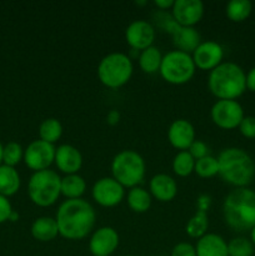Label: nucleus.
I'll return each mask as SVG.
<instances>
[{"instance_id": "obj_36", "label": "nucleus", "mask_w": 255, "mask_h": 256, "mask_svg": "<svg viewBox=\"0 0 255 256\" xmlns=\"http://www.w3.org/2000/svg\"><path fill=\"white\" fill-rule=\"evenodd\" d=\"M12 212V208L6 196L0 195V224L10 219V215Z\"/></svg>"}, {"instance_id": "obj_34", "label": "nucleus", "mask_w": 255, "mask_h": 256, "mask_svg": "<svg viewBox=\"0 0 255 256\" xmlns=\"http://www.w3.org/2000/svg\"><path fill=\"white\" fill-rule=\"evenodd\" d=\"M188 152H190V155H192L195 160H199L202 159V158L209 155V148H208V145L205 144L204 142H202V140H194V142L190 145Z\"/></svg>"}, {"instance_id": "obj_38", "label": "nucleus", "mask_w": 255, "mask_h": 256, "mask_svg": "<svg viewBox=\"0 0 255 256\" xmlns=\"http://www.w3.org/2000/svg\"><path fill=\"white\" fill-rule=\"evenodd\" d=\"M154 4L162 12H165L166 9H172V5H174V0H154Z\"/></svg>"}, {"instance_id": "obj_35", "label": "nucleus", "mask_w": 255, "mask_h": 256, "mask_svg": "<svg viewBox=\"0 0 255 256\" xmlns=\"http://www.w3.org/2000/svg\"><path fill=\"white\" fill-rule=\"evenodd\" d=\"M170 256H196L195 245L185 242H178V244L172 248Z\"/></svg>"}, {"instance_id": "obj_41", "label": "nucleus", "mask_w": 255, "mask_h": 256, "mask_svg": "<svg viewBox=\"0 0 255 256\" xmlns=\"http://www.w3.org/2000/svg\"><path fill=\"white\" fill-rule=\"evenodd\" d=\"M2 149H4V148H2V142H0V162H2Z\"/></svg>"}, {"instance_id": "obj_23", "label": "nucleus", "mask_w": 255, "mask_h": 256, "mask_svg": "<svg viewBox=\"0 0 255 256\" xmlns=\"http://www.w3.org/2000/svg\"><path fill=\"white\" fill-rule=\"evenodd\" d=\"M86 190V182L79 174L65 175L62 178V195L66 199H80Z\"/></svg>"}, {"instance_id": "obj_39", "label": "nucleus", "mask_w": 255, "mask_h": 256, "mask_svg": "<svg viewBox=\"0 0 255 256\" xmlns=\"http://www.w3.org/2000/svg\"><path fill=\"white\" fill-rule=\"evenodd\" d=\"M119 118H120L119 112H118L116 110H112V112L108 114V122H109V124H112V125L116 124V122H119Z\"/></svg>"}, {"instance_id": "obj_14", "label": "nucleus", "mask_w": 255, "mask_h": 256, "mask_svg": "<svg viewBox=\"0 0 255 256\" xmlns=\"http://www.w3.org/2000/svg\"><path fill=\"white\" fill-rule=\"evenodd\" d=\"M119 234L112 226H102L95 230L89 240V250L92 256H110L119 246Z\"/></svg>"}, {"instance_id": "obj_30", "label": "nucleus", "mask_w": 255, "mask_h": 256, "mask_svg": "<svg viewBox=\"0 0 255 256\" xmlns=\"http://www.w3.org/2000/svg\"><path fill=\"white\" fill-rule=\"evenodd\" d=\"M194 172L200 178H204V179L215 176V175L219 174L218 159L215 156H212V155H208V156L202 158V159L195 160Z\"/></svg>"}, {"instance_id": "obj_8", "label": "nucleus", "mask_w": 255, "mask_h": 256, "mask_svg": "<svg viewBox=\"0 0 255 256\" xmlns=\"http://www.w3.org/2000/svg\"><path fill=\"white\" fill-rule=\"evenodd\" d=\"M195 69L196 66H195L192 54L175 49L162 55L159 72L165 82L170 84L182 85L194 76Z\"/></svg>"}, {"instance_id": "obj_25", "label": "nucleus", "mask_w": 255, "mask_h": 256, "mask_svg": "<svg viewBox=\"0 0 255 256\" xmlns=\"http://www.w3.org/2000/svg\"><path fill=\"white\" fill-rule=\"evenodd\" d=\"M128 205L135 212H145L152 206V194L142 186L132 188L128 192Z\"/></svg>"}, {"instance_id": "obj_5", "label": "nucleus", "mask_w": 255, "mask_h": 256, "mask_svg": "<svg viewBox=\"0 0 255 256\" xmlns=\"http://www.w3.org/2000/svg\"><path fill=\"white\" fill-rule=\"evenodd\" d=\"M146 172V164L142 155L135 150H122L112 162V178L124 188L139 186Z\"/></svg>"}, {"instance_id": "obj_32", "label": "nucleus", "mask_w": 255, "mask_h": 256, "mask_svg": "<svg viewBox=\"0 0 255 256\" xmlns=\"http://www.w3.org/2000/svg\"><path fill=\"white\" fill-rule=\"evenodd\" d=\"M24 159V150H22V145L18 144L15 142H8L2 149V162L8 166H12L19 164Z\"/></svg>"}, {"instance_id": "obj_1", "label": "nucleus", "mask_w": 255, "mask_h": 256, "mask_svg": "<svg viewBox=\"0 0 255 256\" xmlns=\"http://www.w3.org/2000/svg\"><path fill=\"white\" fill-rule=\"evenodd\" d=\"M59 234L68 240H82L94 229L96 212L90 202L84 199H66L56 212Z\"/></svg>"}, {"instance_id": "obj_12", "label": "nucleus", "mask_w": 255, "mask_h": 256, "mask_svg": "<svg viewBox=\"0 0 255 256\" xmlns=\"http://www.w3.org/2000/svg\"><path fill=\"white\" fill-rule=\"evenodd\" d=\"M194 64L200 70H210L220 65L224 59V49L222 45L214 40H205L192 54Z\"/></svg>"}, {"instance_id": "obj_15", "label": "nucleus", "mask_w": 255, "mask_h": 256, "mask_svg": "<svg viewBox=\"0 0 255 256\" xmlns=\"http://www.w3.org/2000/svg\"><path fill=\"white\" fill-rule=\"evenodd\" d=\"M172 15L182 26H194L204 15V2L202 0H174Z\"/></svg>"}, {"instance_id": "obj_16", "label": "nucleus", "mask_w": 255, "mask_h": 256, "mask_svg": "<svg viewBox=\"0 0 255 256\" xmlns=\"http://www.w3.org/2000/svg\"><path fill=\"white\" fill-rule=\"evenodd\" d=\"M168 140L175 149L180 152L188 150L194 140H196L194 125L186 119L174 120L168 129Z\"/></svg>"}, {"instance_id": "obj_18", "label": "nucleus", "mask_w": 255, "mask_h": 256, "mask_svg": "<svg viewBox=\"0 0 255 256\" xmlns=\"http://www.w3.org/2000/svg\"><path fill=\"white\" fill-rule=\"evenodd\" d=\"M149 190L155 199L162 202H168L176 196L178 184L172 176L160 172L150 179Z\"/></svg>"}, {"instance_id": "obj_40", "label": "nucleus", "mask_w": 255, "mask_h": 256, "mask_svg": "<svg viewBox=\"0 0 255 256\" xmlns=\"http://www.w3.org/2000/svg\"><path fill=\"white\" fill-rule=\"evenodd\" d=\"M250 242H252V245L255 246V226L250 230Z\"/></svg>"}, {"instance_id": "obj_19", "label": "nucleus", "mask_w": 255, "mask_h": 256, "mask_svg": "<svg viewBox=\"0 0 255 256\" xmlns=\"http://www.w3.org/2000/svg\"><path fill=\"white\" fill-rule=\"evenodd\" d=\"M196 256H229L228 242L215 232H206L195 244Z\"/></svg>"}, {"instance_id": "obj_7", "label": "nucleus", "mask_w": 255, "mask_h": 256, "mask_svg": "<svg viewBox=\"0 0 255 256\" xmlns=\"http://www.w3.org/2000/svg\"><path fill=\"white\" fill-rule=\"evenodd\" d=\"M28 194L38 206H52L62 195V178L50 169L34 172L28 184Z\"/></svg>"}, {"instance_id": "obj_17", "label": "nucleus", "mask_w": 255, "mask_h": 256, "mask_svg": "<svg viewBox=\"0 0 255 256\" xmlns=\"http://www.w3.org/2000/svg\"><path fill=\"white\" fill-rule=\"evenodd\" d=\"M54 162L64 174H78L82 166V155L74 145L62 144L55 150Z\"/></svg>"}, {"instance_id": "obj_4", "label": "nucleus", "mask_w": 255, "mask_h": 256, "mask_svg": "<svg viewBox=\"0 0 255 256\" xmlns=\"http://www.w3.org/2000/svg\"><path fill=\"white\" fill-rule=\"evenodd\" d=\"M208 86L218 100H236L246 90V74L240 65L222 62L209 72Z\"/></svg>"}, {"instance_id": "obj_2", "label": "nucleus", "mask_w": 255, "mask_h": 256, "mask_svg": "<svg viewBox=\"0 0 255 256\" xmlns=\"http://www.w3.org/2000/svg\"><path fill=\"white\" fill-rule=\"evenodd\" d=\"M222 216L228 226L239 232L255 226V192L249 188H235L222 202Z\"/></svg>"}, {"instance_id": "obj_29", "label": "nucleus", "mask_w": 255, "mask_h": 256, "mask_svg": "<svg viewBox=\"0 0 255 256\" xmlns=\"http://www.w3.org/2000/svg\"><path fill=\"white\" fill-rule=\"evenodd\" d=\"M172 172L178 175V176H189L195 169V159L190 155L188 150H182V152H178L172 159Z\"/></svg>"}, {"instance_id": "obj_10", "label": "nucleus", "mask_w": 255, "mask_h": 256, "mask_svg": "<svg viewBox=\"0 0 255 256\" xmlns=\"http://www.w3.org/2000/svg\"><path fill=\"white\" fill-rule=\"evenodd\" d=\"M55 150L54 144L44 142V140H34L30 142L24 150V162L29 169L34 172L49 169L50 165L54 162Z\"/></svg>"}, {"instance_id": "obj_31", "label": "nucleus", "mask_w": 255, "mask_h": 256, "mask_svg": "<svg viewBox=\"0 0 255 256\" xmlns=\"http://www.w3.org/2000/svg\"><path fill=\"white\" fill-rule=\"evenodd\" d=\"M254 248L252 242L248 238H232L228 242V254L229 256H252Z\"/></svg>"}, {"instance_id": "obj_37", "label": "nucleus", "mask_w": 255, "mask_h": 256, "mask_svg": "<svg viewBox=\"0 0 255 256\" xmlns=\"http://www.w3.org/2000/svg\"><path fill=\"white\" fill-rule=\"evenodd\" d=\"M246 90L255 92V66L246 72Z\"/></svg>"}, {"instance_id": "obj_6", "label": "nucleus", "mask_w": 255, "mask_h": 256, "mask_svg": "<svg viewBox=\"0 0 255 256\" xmlns=\"http://www.w3.org/2000/svg\"><path fill=\"white\" fill-rule=\"evenodd\" d=\"M134 72L130 56L125 52H109L98 65V78L105 86L118 89L126 84Z\"/></svg>"}, {"instance_id": "obj_24", "label": "nucleus", "mask_w": 255, "mask_h": 256, "mask_svg": "<svg viewBox=\"0 0 255 256\" xmlns=\"http://www.w3.org/2000/svg\"><path fill=\"white\" fill-rule=\"evenodd\" d=\"M139 66L146 74H154V72H159L160 65L162 62V54L158 46L146 48L139 54Z\"/></svg>"}, {"instance_id": "obj_13", "label": "nucleus", "mask_w": 255, "mask_h": 256, "mask_svg": "<svg viewBox=\"0 0 255 256\" xmlns=\"http://www.w3.org/2000/svg\"><path fill=\"white\" fill-rule=\"evenodd\" d=\"M125 40L132 50L142 52L155 40V28L144 19L134 20L125 29Z\"/></svg>"}, {"instance_id": "obj_20", "label": "nucleus", "mask_w": 255, "mask_h": 256, "mask_svg": "<svg viewBox=\"0 0 255 256\" xmlns=\"http://www.w3.org/2000/svg\"><path fill=\"white\" fill-rule=\"evenodd\" d=\"M172 42H174L176 50L192 54L195 49L202 42V36L199 32L194 26H179L172 32Z\"/></svg>"}, {"instance_id": "obj_27", "label": "nucleus", "mask_w": 255, "mask_h": 256, "mask_svg": "<svg viewBox=\"0 0 255 256\" xmlns=\"http://www.w3.org/2000/svg\"><path fill=\"white\" fill-rule=\"evenodd\" d=\"M228 18L234 22H242L250 16L252 4L249 0H230L225 8Z\"/></svg>"}, {"instance_id": "obj_33", "label": "nucleus", "mask_w": 255, "mask_h": 256, "mask_svg": "<svg viewBox=\"0 0 255 256\" xmlns=\"http://www.w3.org/2000/svg\"><path fill=\"white\" fill-rule=\"evenodd\" d=\"M239 132L246 139H255V116H244L239 125Z\"/></svg>"}, {"instance_id": "obj_26", "label": "nucleus", "mask_w": 255, "mask_h": 256, "mask_svg": "<svg viewBox=\"0 0 255 256\" xmlns=\"http://www.w3.org/2000/svg\"><path fill=\"white\" fill-rule=\"evenodd\" d=\"M209 228V219H208L206 210L198 209L194 216L190 218L185 226V232L190 238L194 239H199V238L204 236Z\"/></svg>"}, {"instance_id": "obj_28", "label": "nucleus", "mask_w": 255, "mask_h": 256, "mask_svg": "<svg viewBox=\"0 0 255 256\" xmlns=\"http://www.w3.org/2000/svg\"><path fill=\"white\" fill-rule=\"evenodd\" d=\"M62 135V125L55 118H48L42 120L39 126V136L44 142L55 144Z\"/></svg>"}, {"instance_id": "obj_43", "label": "nucleus", "mask_w": 255, "mask_h": 256, "mask_svg": "<svg viewBox=\"0 0 255 256\" xmlns=\"http://www.w3.org/2000/svg\"><path fill=\"white\" fill-rule=\"evenodd\" d=\"M160 256H164V255H160Z\"/></svg>"}, {"instance_id": "obj_11", "label": "nucleus", "mask_w": 255, "mask_h": 256, "mask_svg": "<svg viewBox=\"0 0 255 256\" xmlns=\"http://www.w3.org/2000/svg\"><path fill=\"white\" fill-rule=\"evenodd\" d=\"M92 199L95 202L104 208L116 206L122 202L125 196V190L120 182L112 176H105L96 180L92 189Z\"/></svg>"}, {"instance_id": "obj_22", "label": "nucleus", "mask_w": 255, "mask_h": 256, "mask_svg": "<svg viewBox=\"0 0 255 256\" xmlns=\"http://www.w3.org/2000/svg\"><path fill=\"white\" fill-rule=\"evenodd\" d=\"M20 188L19 172L15 168L0 165V195L10 196L14 195Z\"/></svg>"}, {"instance_id": "obj_9", "label": "nucleus", "mask_w": 255, "mask_h": 256, "mask_svg": "<svg viewBox=\"0 0 255 256\" xmlns=\"http://www.w3.org/2000/svg\"><path fill=\"white\" fill-rule=\"evenodd\" d=\"M210 116L216 126L232 130L239 128L245 115L238 100H216L210 109Z\"/></svg>"}, {"instance_id": "obj_42", "label": "nucleus", "mask_w": 255, "mask_h": 256, "mask_svg": "<svg viewBox=\"0 0 255 256\" xmlns=\"http://www.w3.org/2000/svg\"><path fill=\"white\" fill-rule=\"evenodd\" d=\"M124 256H138V255H124Z\"/></svg>"}, {"instance_id": "obj_21", "label": "nucleus", "mask_w": 255, "mask_h": 256, "mask_svg": "<svg viewBox=\"0 0 255 256\" xmlns=\"http://www.w3.org/2000/svg\"><path fill=\"white\" fill-rule=\"evenodd\" d=\"M32 235L38 242H52L59 234L56 220L50 216H40L34 220L32 225Z\"/></svg>"}, {"instance_id": "obj_3", "label": "nucleus", "mask_w": 255, "mask_h": 256, "mask_svg": "<svg viewBox=\"0 0 255 256\" xmlns=\"http://www.w3.org/2000/svg\"><path fill=\"white\" fill-rule=\"evenodd\" d=\"M218 159L219 175L225 182L235 188H246L255 176V162L242 148H226Z\"/></svg>"}]
</instances>
